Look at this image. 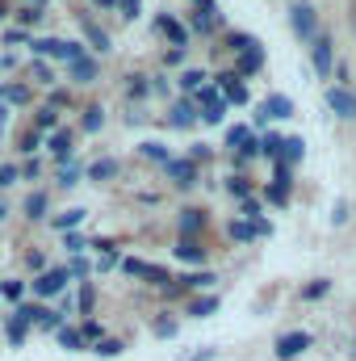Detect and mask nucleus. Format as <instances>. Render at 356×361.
<instances>
[{
    "label": "nucleus",
    "mask_w": 356,
    "mask_h": 361,
    "mask_svg": "<svg viewBox=\"0 0 356 361\" xmlns=\"http://www.w3.org/2000/svg\"><path fill=\"white\" fill-rule=\"evenodd\" d=\"M289 25H293V34H298L302 42H314V38H319V17H314V4L298 0V4L289 8Z\"/></svg>",
    "instance_id": "nucleus-1"
},
{
    "label": "nucleus",
    "mask_w": 356,
    "mask_h": 361,
    "mask_svg": "<svg viewBox=\"0 0 356 361\" xmlns=\"http://www.w3.org/2000/svg\"><path fill=\"white\" fill-rule=\"evenodd\" d=\"M310 63H314L319 76H331V68H336V47H331L327 34H319V38L310 42Z\"/></svg>",
    "instance_id": "nucleus-2"
},
{
    "label": "nucleus",
    "mask_w": 356,
    "mask_h": 361,
    "mask_svg": "<svg viewBox=\"0 0 356 361\" xmlns=\"http://www.w3.org/2000/svg\"><path fill=\"white\" fill-rule=\"evenodd\" d=\"M34 55H55V59H68V63H72V59H80L84 51H80L76 42H59V38H38V42H34Z\"/></svg>",
    "instance_id": "nucleus-3"
},
{
    "label": "nucleus",
    "mask_w": 356,
    "mask_h": 361,
    "mask_svg": "<svg viewBox=\"0 0 356 361\" xmlns=\"http://www.w3.org/2000/svg\"><path fill=\"white\" fill-rule=\"evenodd\" d=\"M164 173H168V180H172L177 189H193V185H197V164H193V160H168Z\"/></svg>",
    "instance_id": "nucleus-4"
},
{
    "label": "nucleus",
    "mask_w": 356,
    "mask_h": 361,
    "mask_svg": "<svg viewBox=\"0 0 356 361\" xmlns=\"http://www.w3.org/2000/svg\"><path fill=\"white\" fill-rule=\"evenodd\" d=\"M306 349H310V336H306V332H285V336L276 341V357H281V361L302 357Z\"/></svg>",
    "instance_id": "nucleus-5"
},
{
    "label": "nucleus",
    "mask_w": 356,
    "mask_h": 361,
    "mask_svg": "<svg viewBox=\"0 0 356 361\" xmlns=\"http://www.w3.org/2000/svg\"><path fill=\"white\" fill-rule=\"evenodd\" d=\"M68 281H72V273H68V269H51V273H42V277H34V294L51 298V294H59Z\"/></svg>",
    "instance_id": "nucleus-6"
},
{
    "label": "nucleus",
    "mask_w": 356,
    "mask_h": 361,
    "mask_svg": "<svg viewBox=\"0 0 356 361\" xmlns=\"http://www.w3.org/2000/svg\"><path fill=\"white\" fill-rule=\"evenodd\" d=\"M201 231H205V210L197 206L180 210V240H201Z\"/></svg>",
    "instance_id": "nucleus-7"
},
{
    "label": "nucleus",
    "mask_w": 356,
    "mask_h": 361,
    "mask_svg": "<svg viewBox=\"0 0 356 361\" xmlns=\"http://www.w3.org/2000/svg\"><path fill=\"white\" fill-rule=\"evenodd\" d=\"M122 269L130 273V277H147L151 286H168L172 277H168V269H160V265H147V261H126Z\"/></svg>",
    "instance_id": "nucleus-8"
},
{
    "label": "nucleus",
    "mask_w": 356,
    "mask_h": 361,
    "mask_svg": "<svg viewBox=\"0 0 356 361\" xmlns=\"http://www.w3.org/2000/svg\"><path fill=\"white\" fill-rule=\"evenodd\" d=\"M327 105L340 114V118H348V122H356V97L348 89H327Z\"/></svg>",
    "instance_id": "nucleus-9"
},
{
    "label": "nucleus",
    "mask_w": 356,
    "mask_h": 361,
    "mask_svg": "<svg viewBox=\"0 0 356 361\" xmlns=\"http://www.w3.org/2000/svg\"><path fill=\"white\" fill-rule=\"evenodd\" d=\"M218 89H222L227 101H235V105L248 101V89H243V76H239V72H222V76H218Z\"/></svg>",
    "instance_id": "nucleus-10"
},
{
    "label": "nucleus",
    "mask_w": 356,
    "mask_h": 361,
    "mask_svg": "<svg viewBox=\"0 0 356 361\" xmlns=\"http://www.w3.org/2000/svg\"><path fill=\"white\" fill-rule=\"evenodd\" d=\"M289 114H293V101L281 97V92H272L265 105H260V118H289Z\"/></svg>",
    "instance_id": "nucleus-11"
},
{
    "label": "nucleus",
    "mask_w": 356,
    "mask_h": 361,
    "mask_svg": "<svg viewBox=\"0 0 356 361\" xmlns=\"http://www.w3.org/2000/svg\"><path fill=\"white\" fill-rule=\"evenodd\" d=\"M205 252H210V248H205L201 240H180V244H177V257H180V261H189V265H201V261H205Z\"/></svg>",
    "instance_id": "nucleus-12"
},
{
    "label": "nucleus",
    "mask_w": 356,
    "mask_h": 361,
    "mask_svg": "<svg viewBox=\"0 0 356 361\" xmlns=\"http://www.w3.org/2000/svg\"><path fill=\"white\" fill-rule=\"evenodd\" d=\"M80 25H84V34H89L92 51H101V55H105V51H109V34H105V30L92 21V17H80Z\"/></svg>",
    "instance_id": "nucleus-13"
},
{
    "label": "nucleus",
    "mask_w": 356,
    "mask_h": 361,
    "mask_svg": "<svg viewBox=\"0 0 356 361\" xmlns=\"http://www.w3.org/2000/svg\"><path fill=\"white\" fill-rule=\"evenodd\" d=\"M155 25H160V34H168V38H172V42H177V47H184V42H189V30H184V25H180L177 17H160V21H155Z\"/></svg>",
    "instance_id": "nucleus-14"
},
{
    "label": "nucleus",
    "mask_w": 356,
    "mask_h": 361,
    "mask_svg": "<svg viewBox=\"0 0 356 361\" xmlns=\"http://www.w3.org/2000/svg\"><path fill=\"white\" fill-rule=\"evenodd\" d=\"M68 72H72V76H76L80 85L96 80V63H92V59H84V55H80V59H72V63H68Z\"/></svg>",
    "instance_id": "nucleus-15"
},
{
    "label": "nucleus",
    "mask_w": 356,
    "mask_h": 361,
    "mask_svg": "<svg viewBox=\"0 0 356 361\" xmlns=\"http://www.w3.org/2000/svg\"><path fill=\"white\" fill-rule=\"evenodd\" d=\"M72 143H76V135H72V130H55V135H51V152H55L59 160H68V156H72Z\"/></svg>",
    "instance_id": "nucleus-16"
},
{
    "label": "nucleus",
    "mask_w": 356,
    "mask_h": 361,
    "mask_svg": "<svg viewBox=\"0 0 356 361\" xmlns=\"http://www.w3.org/2000/svg\"><path fill=\"white\" fill-rule=\"evenodd\" d=\"M117 173H122V164H117V160H96V164L89 169L92 180H113Z\"/></svg>",
    "instance_id": "nucleus-17"
},
{
    "label": "nucleus",
    "mask_w": 356,
    "mask_h": 361,
    "mask_svg": "<svg viewBox=\"0 0 356 361\" xmlns=\"http://www.w3.org/2000/svg\"><path fill=\"white\" fill-rule=\"evenodd\" d=\"M260 63H265V55H260V47L256 51H248V55H239V76H252V72H260Z\"/></svg>",
    "instance_id": "nucleus-18"
},
{
    "label": "nucleus",
    "mask_w": 356,
    "mask_h": 361,
    "mask_svg": "<svg viewBox=\"0 0 356 361\" xmlns=\"http://www.w3.org/2000/svg\"><path fill=\"white\" fill-rule=\"evenodd\" d=\"M59 345L63 349H72V353H80V349H89V341L76 332V328H59Z\"/></svg>",
    "instance_id": "nucleus-19"
},
{
    "label": "nucleus",
    "mask_w": 356,
    "mask_h": 361,
    "mask_svg": "<svg viewBox=\"0 0 356 361\" xmlns=\"http://www.w3.org/2000/svg\"><path fill=\"white\" fill-rule=\"evenodd\" d=\"M227 47H231V51H235V55H248V51H256V47H260V42H256V38H252V34H231V38H227Z\"/></svg>",
    "instance_id": "nucleus-20"
},
{
    "label": "nucleus",
    "mask_w": 356,
    "mask_h": 361,
    "mask_svg": "<svg viewBox=\"0 0 356 361\" xmlns=\"http://www.w3.org/2000/svg\"><path fill=\"white\" fill-rule=\"evenodd\" d=\"M55 122H59V109H51V105H42V109L34 114V130H38V135H42V130H51Z\"/></svg>",
    "instance_id": "nucleus-21"
},
{
    "label": "nucleus",
    "mask_w": 356,
    "mask_h": 361,
    "mask_svg": "<svg viewBox=\"0 0 356 361\" xmlns=\"http://www.w3.org/2000/svg\"><path fill=\"white\" fill-rule=\"evenodd\" d=\"M210 311H218V298H214V294H210V298H193V302H189V315H193V319H205Z\"/></svg>",
    "instance_id": "nucleus-22"
},
{
    "label": "nucleus",
    "mask_w": 356,
    "mask_h": 361,
    "mask_svg": "<svg viewBox=\"0 0 356 361\" xmlns=\"http://www.w3.org/2000/svg\"><path fill=\"white\" fill-rule=\"evenodd\" d=\"M180 286H184V290H205V286H214V273H210V269L189 273V277H180Z\"/></svg>",
    "instance_id": "nucleus-23"
},
{
    "label": "nucleus",
    "mask_w": 356,
    "mask_h": 361,
    "mask_svg": "<svg viewBox=\"0 0 356 361\" xmlns=\"http://www.w3.org/2000/svg\"><path fill=\"white\" fill-rule=\"evenodd\" d=\"M46 202H51L46 193H30V197H25V214H30V219H42V214H46Z\"/></svg>",
    "instance_id": "nucleus-24"
},
{
    "label": "nucleus",
    "mask_w": 356,
    "mask_h": 361,
    "mask_svg": "<svg viewBox=\"0 0 356 361\" xmlns=\"http://www.w3.org/2000/svg\"><path fill=\"white\" fill-rule=\"evenodd\" d=\"M151 92V85H147V76H126V97H134V101H143Z\"/></svg>",
    "instance_id": "nucleus-25"
},
{
    "label": "nucleus",
    "mask_w": 356,
    "mask_h": 361,
    "mask_svg": "<svg viewBox=\"0 0 356 361\" xmlns=\"http://www.w3.org/2000/svg\"><path fill=\"white\" fill-rule=\"evenodd\" d=\"M0 101H13V105H25V101H30V89H25V85H4V89H0Z\"/></svg>",
    "instance_id": "nucleus-26"
},
{
    "label": "nucleus",
    "mask_w": 356,
    "mask_h": 361,
    "mask_svg": "<svg viewBox=\"0 0 356 361\" xmlns=\"http://www.w3.org/2000/svg\"><path fill=\"white\" fill-rule=\"evenodd\" d=\"M193 118H197V109L189 101H180L177 109H172V126H193Z\"/></svg>",
    "instance_id": "nucleus-27"
},
{
    "label": "nucleus",
    "mask_w": 356,
    "mask_h": 361,
    "mask_svg": "<svg viewBox=\"0 0 356 361\" xmlns=\"http://www.w3.org/2000/svg\"><path fill=\"white\" fill-rule=\"evenodd\" d=\"M122 349H126L122 341H96V345H92V353H96V357H117Z\"/></svg>",
    "instance_id": "nucleus-28"
},
{
    "label": "nucleus",
    "mask_w": 356,
    "mask_h": 361,
    "mask_svg": "<svg viewBox=\"0 0 356 361\" xmlns=\"http://www.w3.org/2000/svg\"><path fill=\"white\" fill-rule=\"evenodd\" d=\"M101 126H105V109L101 105H89L84 109V130H101Z\"/></svg>",
    "instance_id": "nucleus-29"
},
{
    "label": "nucleus",
    "mask_w": 356,
    "mask_h": 361,
    "mask_svg": "<svg viewBox=\"0 0 356 361\" xmlns=\"http://www.w3.org/2000/svg\"><path fill=\"white\" fill-rule=\"evenodd\" d=\"M248 189H252L248 177H227V193H231V197H243V202H248Z\"/></svg>",
    "instance_id": "nucleus-30"
},
{
    "label": "nucleus",
    "mask_w": 356,
    "mask_h": 361,
    "mask_svg": "<svg viewBox=\"0 0 356 361\" xmlns=\"http://www.w3.org/2000/svg\"><path fill=\"white\" fill-rule=\"evenodd\" d=\"M281 147H285V139H281V135H268L265 143H260V152H265L268 160H276V156H281Z\"/></svg>",
    "instance_id": "nucleus-31"
},
{
    "label": "nucleus",
    "mask_w": 356,
    "mask_h": 361,
    "mask_svg": "<svg viewBox=\"0 0 356 361\" xmlns=\"http://www.w3.org/2000/svg\"><path fill=\"white\" fill-rule=\"evenodd\" d=\"M80 219H84V210H68V214H59V219H55V227H59V231H68V227H80Z\"/></svg>",
    "instance_id": "nucleus-32"
},
{
    "label": "nucleus",
    "mask_w": 356,
    "mask_h": 361,
    "mask_svg": "<svg viewBox=\"0 0 356 361\" xmlns=\"http://www.w3.org/2000/svg\"><path fill=\"white\" fill-rule=\"evenodd\" d=\"M34 147H42V135H38V130H25V135H21V152L34 156Z\"/></svg>",
    "instance_id": "nucleus-33"
},
{
    "label": "nucleus",
    "mask_w": 356,
    "mask_h": 361,
    "mask_svg": "<svg viewBox=\"0 0 356 361\" xmlns=\"http://www.w3.org/2000/svg\"><path fill=\"white\" fill-rule=\"evenodd\" d=\"M327 290H331V281H327V277H319L314 286H306V290H302V298H323Z\"/></svg>",
    "instance_id": "nucleus-34"
},
{
    "label": "nucleus",
    "mask_w": 356,
    "mask_h": 361,
    "mask_svg": "<svg viewBox=\"0 0 356 361\" xmlns=\"http://www.w3.org/2000/svg\"><path fill=\"white\" fill-rule=\"evenodd\" d=\"M143 156H147V160H160V164H168V152H164L160 143H143Z\"/></svg>",
    "instance_id": "nucleus-35"
},
{
    "label": "nucleus",
    "mask_w": 356,
    "mask_h": 361,
    "mask_svg": "<svg viewBox=\"0 0 356 361\" xmlns=\"http://www.w3.org/2000/svg\"><path fill=\"white\" fill-rule=\"evenodd\" d=\"M51 109H59V105H72V92L68 89H51V101H46Z\"/></svg>",
    "instance_id": "nucleus-36"
},
{
    "label": "nucleus",
    "mask_w": 356,
    "mask_h": 361,
    "mask_svg": "<svg viewBox=\"0 0 356 361\" xmlns=\"http://www.w3.org/2000/svg\"><path fill=\"white\" fill-rule=\"evenodd\" d=\"M17 177H21V169H13V164H0V189H8Z\"/></svg>",
    "instance_id": "nucleus-37"
},
{
    "label": "nucleus",
    "mask_w": 356,
    "mask_h": 361,
    "mask_svg": "<svg viewBox=\"0 0 356 361\" xmlns=\"http://www.w3.org/2000/svg\"><path fill=\"white\" fill-rule=\"evenodd\" d=\"M231 235H239V240H252V235H256V223H231Z\"/></svg>",
    "instance_id": "nucleus-38"
},
{
    "label": "nucleus",
    "mask_w": 356,
    "mask_h": 361,
    "mask_svg": "<svg viewBox=\"0 0 356 361\" xmlns=\"http://www.w3.org/2000/svg\"><path fill=\"white\" fill-rule=\"evenodd\" d=\"M30 76H34L38 85H51V68H46V63H34V68H30Z\"/></svg>",
    "instance_id": "nucleus-39"
},
{
    "label": "nucleus",
    "mask_w": 356,
    "mask_h": 361,
    "mask_svg": "<svg viewBox=\"0 0 356 361\" xmlns=\"http://www.w3.org/2000/svg\"><path fill=\"white\" fill-rule=\"evenodd\" d=\"M285 147H289V152H285V164H293V160L302 156V139H285Z\"/></svg>",
    "instance_id": "nucleus-40"
},
{
    "label": "nucleus",
    "mask_w": 356,
    "mask_h": 361,
    "mask_svg": "<svg viewBox=\"0 0 356 361\" xmlns=\"http://www.w3.org/2000/svg\"><path fill=\"white\" fill-rule=\"evenodd\" d=\"M21 290H25L21 281H4V286H0V294H4V298H13V302L21 298Z\"/></svg>",
    "instance_id": "nucleus-41"
},
{
    "label": "nucleus",
    "mask_w": 356,
    "mask_h": 361,
    "mask_svg": "<svg viewBox=\"0 0 356 361\" xmlns=\"http://www.w3.org/2000/svg\"><path fill=\"white\" fill-rule=\"evenodd\" d=\"M8 341H17V345L25 341V319H13V324H8Z\"/></svg>",
    "instance_id": "nucleus-42"
},
{
    "label": "nucleus",
    "mask_w": 356,
    "mask_h": 361,
    "mask_svg": "<svg viewBox=\"0 0 356 361\" xmlns=\"http://www.w3.org/2000/svg\"><path fill=\"white\" fill-rule=\"evenodd\" d=\"M38 324H42L46 332H51V328H59V311H46V307H42V319H38Z\"/></svg>",
    "instance_id": "nucleus-43"
},
{
    "label": "nucleus",
    "mask_w": 356,
    "mask_h": 361,
    "mask_svg": "<svg viewBox=\"0 0 356 361\" xmlns=\"http://www.w3.org/2000/svg\"><path fill=\"white\" fill-rule=\"evenodd\" d=\"M96 307V294H92V286H84L80 290V311H92Z\"/></svg>",
    "instance_id": "nucleus-44"
},
{
    "label": "nucleus",
    "mask_w": 356,
    "mask_h": 361,
    "mask_svg": "<svg viewBox=\"0 0 356 361\" xmlns=\"http://www.w3.org/2000/svg\"><path fill=\"white\" fill-rule=\"evenodd\" d=\"M17 17H21L25 25H38V17H42V13H38V8H17Z\"/></svg>",
    "instance_id": "nucleus-45"
},
{
    "label": "nucleus",
    "mask_w": 356,
    "mask_h": 361,
    "mask_svg": "<svg viewBox=\"0 0 356 361\" xmlns=\"http://www.w3.org/2000/svg\"><path fill=\"white\" fill-rule=\"evenodd\" d=\"M172 332H177V324H172V319H160V324H155V336H172Z\"/></svg>",
    "instance_id": "nucleus-46"
},
{
    "label": "nucleus",
    "mask_w": 356,
    "mask_h": 361,
    "mask_svg": "<svg viewBox=\"0 0 356 361\" xmlns=\"http://www.w3.org/2000/svg\"><path fill=\"white\" fill-rule=\"evenodd\" d=\"M38 173H42V169H38V160H30V164L21 169V177H25V180H38Z\"/></svg>",
    "instance_id": "nucleus-47"
},
{
    "label": "nucleus",
    "mask_w": 356,
    "mask_h": 361,
    "mask_svg": "<svg viewBox=\"0 0 356 361\" xmlns=\"http://www.w3.org/2000/svg\"><path fill=\"white\" fill-rule=\"evenodd\" d=\"M184 59V47H172V51H164V63H180Z\"/></svg>",
    "instance_id": "nucleus-48"
},
{
    "label": "nucleus",
    "mask_w": 356,
    "mask_h": 361,
    "mask_svg": "<svg viewBox=\"0 0 356 361\" xmlns=\"http://www.w3.org/2000/svg\"><path fill=\"white\" fill-rule=\"evenodd\" d=\"M76 177H80V169L72 164V169H63V177H59V185H76Z\"/></svg>",
    "instance_id": "nucleus-49"
},
{
    "label": "nucleus",
    "mask_w": 356,
    "mask_h": 361,
    "mask_svg": "<svg viewBox=\"0 0 356 361\" xmlns=\"http://www.w3.org/2000/svg\"><path fill=\"white\" fill-rule=\"evenodd\" d=\"M68 273H76V277H84V273H89V261H80V257H76V261H72V269Z\"/></svg>",
    "instance_id": "nucleus-50"
},
{
    "label": "nucleus",
    "mask_w": 356,
    "mask_h": 361,
    "mask_svg": "<svg viewBox=\"0 0 356 361\" xmlns=\"http://www.w3.org/2000/svg\"><path fill=\"white\" fill-rule=\"evenodd\" d=\"M139 13V0H122V17H134Z\"/></svg>",
    "instance_id": "nucleus-51"
},
{
    "label": "nucleus",
    "mask_w": 356,
    "mask_h": 361,
    "mask_svg": "<svg viewBox=\"0 0 356 361\" xmlns=\"http://www.w3.org/2000/svg\"><path fill=\"white\" fill-rule=\"evenodd\" d=\"M0 17H8V4H4V0H0Z\"/></svg>",
    "instance_id": "nucleus-52"
},
{
    "label": "nucleus",
    "mask_w": 356,
    "mask_h": 361,
    "mask_svg": "<svg viewBox=\"0 0 356 361\" xmlns=\"http://www.w3.org/2000/svg\"><path fill=\"white\" fill-rule=\"evenodd\" d=\"M4 114H8V109H4V101H0V122H4Z\"/></svg>",
    "instance_id": "nucleus-53"
},
{
    "label": "nucleus",
    "mask_w": 356,
    "mask_h": 361,
    "mask_svg": "<svg viewBox=\"0 0 356 361\" xmlns=\"http://www.w3.org/2000/svg\"><path fill=\"white\" fill-rule=\"evenodd\" d=\"M4 214H8V206H4V202H0V219H4Z\"/></svg>",
    "instance_id": "nucleus-54"
}]
</instances>
